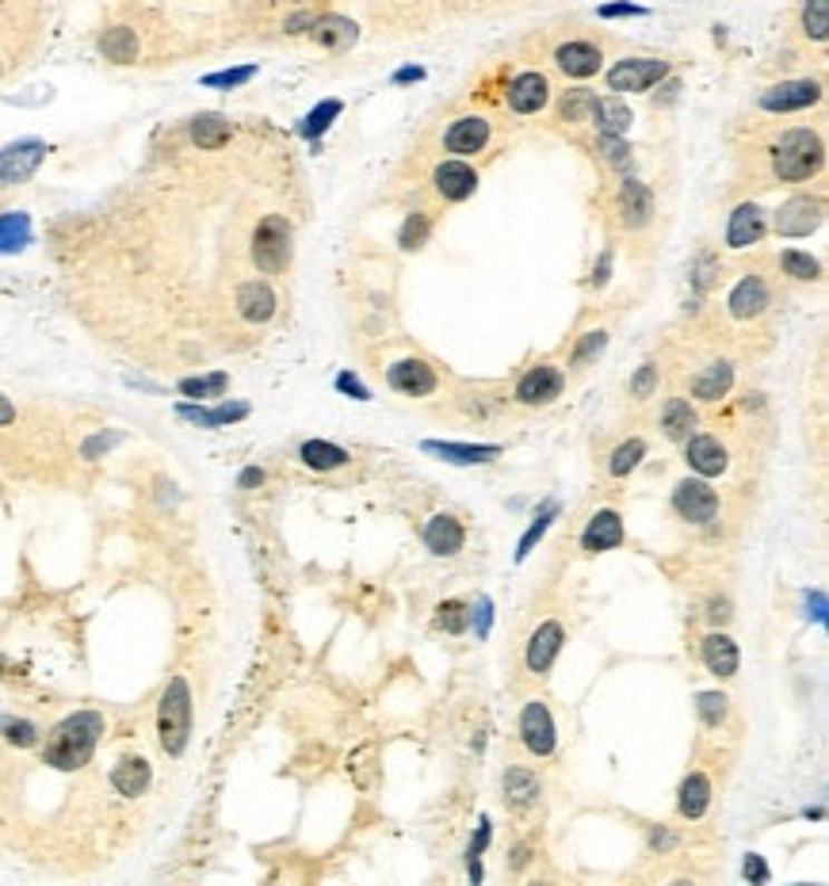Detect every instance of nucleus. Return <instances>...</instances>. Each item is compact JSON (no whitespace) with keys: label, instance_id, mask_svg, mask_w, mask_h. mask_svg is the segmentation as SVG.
<instances>
[{"label":"nucleus","instance_id":"1","mask_svg":"<svg viewBox=\"0 0 829 886\" xmlns=\"http://www.w3.org/2000/svg\"><path fill=\"white\" fill-rule=\"evenodd\" d=\"M104 733V714L100 711H77L69 714L66 722H58L53 733L47 738V749H42V760L58 772H74V768L88 765V757L96 753Z\"/></svg>","mask_w":829,"mask_h":886},{"label":"nucleus","instance_id":"2","mask_svg":"<svg viewBox=\"0 0 829 886\" xmlns=\"http://www.w3.org/2000/svg\"><path fill=\"white\" fill-rule=\"evenodd\" d=\"M822 160H826V146L815 130L796 127V130L780 134V142L772 146V173L788 184L810 181V176L822 168Z\"/></svg>","mask_w":829,"mask_h":886},{"label":"nucleus","instance_id":"3","mask_svg":"<svg viewBox=\"0 0 829 886\" xmlns=\"http://www.w3.org/2000/svg\"><path fill=\"white\" fill-rule=\"evenodd\" d=\"M157 738L168 757H181L192 738V688L184 676H173L157 707Z\"/></svg>","mask_w":829,"mask_h":886},{"label":"nucleus","instance_id":"4","mask_svg":"<svg viewBox=\"0 0 829 886\" xmlns=\"http://www.w3.org/2000/svg\"><path fill=\"white\" fill-rule=\"evenodd\" d=\"M253 261L264 275H280L291 264V226L283 214H267L253 230Z\"/></svg>","mask_w":829,"mask_h":886},{"label":"nucleus","instance_id":"5","mask_svg":"<svg viewBox=\"0 0 829 886\" xmlns=\"http://www.w3.org/2000/svg\"><path fill=\"white\" fill-rule=\"evenodd\" d=\"M516 730H520V746L528 749L531 757H555L558 749V727L555 719H550V707L543 700H528L520 711V722H516Z\"/></svg>","mask_w":829,"mask_h":886},{"label":"nucleus","instance_id":"6","mask_svg":"<svg viewBox=\"0 0 829 886\" xmlns=\"http://www.w3.org/2000/svg\"><path fill=\"white\" fill-rule=\"evenodd\" d=\"M47 154H50L47 142H35V138L12 142V146L0 149V192L31 181V176L39 173L42 160H47Z\"/></svg>","mask_w":829,"mask_h":886},{"label":"nucleus","instance_id":"7","mask_svg":"<svg viewBox=\"0 0 829 886\" xmlns=\"http://www.w3.org/2000/svg\"><path fill=\"white\" fill-rule=\"evenodd\" d=\"M673 508L689 524H711L719 516V494L708 486V478H684L673 489Z\"/></svg>","mask_w":829,"mask_h":886},{"label":"nucleus","instance_id":"8","mask_svg":"<svg viewBox=\"0 0 829 886\" xmlns=\"http://www.w3.org/2000/svg\"><path fill=\"white\" fill-rule=\"evenodd\" d=\"M662 77H669V61L662 58H623L620 66L608 69V88L612 93H646Z\"/></svg>","mask_w":829,"mask_h":886},{"label":"nucleus","instance_id":"9","mask_svg":"<svg viewBox=\"0 0 829 886\" xmlns=\"http://www.w3.org/2000/svg\"><path fill=\"white\" fill-rule=\"evenodd\" d=\"M562 642H566V626H562L558 620H547V623L535 626L531 639H528V650H524V665H528L531 676L550 673V665H555L558 653H562Z\"/></svg>","mask_w":829,"mask_h":886},{"label":"nucleus","instance_id":"10","mask_svg":"<svg viewBox=\"0 0 829 886\" xmlns=\"http://www.w3.org/2000/svg\"><path fill=\"white\" fill-rule=\"evenodd\" d=\"M822 199H807V195H799V199H788L776 214V234L780 237H810L818 226H822Z\"/></svg>","mask_w":829,"mask_h":886},{"label":"nucleus","instance_id":"11","mask_svg":"<svg viewBox=\"0 0 829 886\" xmlns=\"http://www.w3.org/2000/svg\"><path fill=\"white\" fill-rule=\"evenodd\" d=\"M562 387H566V379H562L558 367L539 363V367H531L528 374H520V382H516V401H520V406H550L562 393Z\"/></svg>","mask_w":829,"mask_h":886},{"label":"nucleus","instance_id":"12","mask_svg":"<svg viewBox=\"0 0 829 886\" xmlns=\"http://www.w3.org/2000/svg\"><path fill=\"white\" fill-rule=\"evenodd\" d=\"M684 459L700 478H719L730 470V451L719 436H689L684 440Z\"/></svg>","mask_w":829,"mask_h":886},{"label":"nucleus","instance_id":"13","mask_svg":"<svg viewBox=\"0 0 829 886\" xmlns=\"http://www.w3.org/2000/svg\"><path fill=\"white\" fill-rule=\"evenodd\" d=\"M822 100V85L818 80H783V85L769 88V93L761 96V107L764 111H802V107H815Z\"/></svg>","mask_w":829,"mask_h":886},{"label":"nucleus","instance_id":"14","mask_svg":"<svg viewBox=\"0 0 829 886\" xmlns=\"http://www.w3.org/2000/svg\"><path fill=\"white\" fill-rule=\"evenodd\" d=\"M421 539H425V547L436 554V558H455V554L467 547V527H462L448 513H436V516H428V520H425Z\"/></svg>","mask_w":829,"mask_h":886},{"label":"nucleus","instance_id":"15","mask_svg":"<svg viewBox=\"0 0 829 886\" xmlns=\"http://www.w3.org/2000/svg\"><path fill=\"white\" fill-rule=\"evenodd\" d=\"M489 146V123L481 115H462L443 134V149L455 157H475Z\"/></svg>","mask_w":829,"mask_h":886},{"label":"nucleus","instance_id":"16","mask_svg":"<svg viewBox=\"0 0 829 886\" xmlns=\"http://www.w3.org/2000/svg\"><path fill=\"white\" fill-rule=\"evenodd\" d=\"M387 382L398 393H406V398H428V393H436V387H440L436 371L425 360H398L387 371Z\"/></svg>","mask_w":829,"mask_h":886},{"label":"nucleus","instance_id":"17","mask_svg":"<svg viewBox=\"0 0 829 886\" xmlns=\"http://www.w3.org/2000/svg\"><path fill=\"white\" fill-rule=\"evenodd\" d=\"M555 66L562 69L566 77H574V80H588V77H596L601 74V66H604V53L596 42H562V47L555 50Z\"/></svg>","mask_w":829,"mask_h":886},{"label":"nucleus","instance_id":"18","mask_svg":"<svg viewBox=\"0 0 829 886\" xmlns=\"http://www.w3.org/2000/svg\"><path fill=\"white\" fill-rule=\"evenodd\" d=\"M432 184H436V192H440L448 203H462V199H470V195H475L478 173L462 157H455V160H443V165H436Z\"/></svg>","mask_w":829,"mask_h":886},{"label":"nucleus","instance_id":"19","mask_svg":"<svg viewBox=\"0 0 829 886\" xmlns=\"http://www.w3.org/2000/svg\"><path fill=\"white\" fill-rule=\"evenodd\" d=\"M623 539H627V532H623L620 513H615V508H601V513H596L593 520L585 524V532H582V551H585V554H604V551L623 547Z\"/></svg>","mask_w":829,"mask_h":886},{"label":"nucleus","instance_id":"20","mask_svg":"<svg viewBox=\"0 0 829 886\" xmlns=\"http://www.w3.org/2000/svg\"><path fill=\"white\" fill-rule=\"evenodd\" d=\"M505 100H508V107H513L516 115H535V111H543V107H547V100H550V85H547V77L535 74V69H528V74H520V77H513V85H508Z\"/></svg>","mask_w":829,"mask_h":886},{"label":"nucleus","instance_id":"21","mask_svg":"<svg viewBox=\"0 0 829 886\" xmlns=\"http://www.w3.org/2000/svg\"><path fill=\"white\" fill-rule=\"evenodd\" d=\"M100 53L111 61V66H138V58H142L138 31L127 23L107 27V31H100Z\"/></svg>","mask_w":829,"mask_h":886},{"label":"nucleus","instance_id":"22","mask_svg":"<svg viewBox=\"0 0 829 886\" xmlns=\"http://www.w3.org/2000/svg\"><path fill=\"white\" fill-rule=\"evenodd\" d=\"M700 658L703 665H708V673H715L722 680H730L738 673V665H742V653H738L734 639H726V634L711 631L708 639L700 642Z\"/></svg>","mask_w":829,"mask_h":886},{"label":"nucleus","instance_id":"23","mask_svg":"<svg viewBox=\"0 0 829 886\" xmlns=\"http://www.w3.org/2000/svg\"><path fill=\"white\" fill-rule=\"evenodd\" d=\"M425 451L440 455L443 463H455V467H481V463L501 459V447H497V444H440V440H428Z\"/></svg>","mask_w":829,"mask_h":886},{"label":"nucleus","instance_id":"24","mask_svg":"<svg viewBox=\"0 0 829 886\" xmlns=\"http://www.w3.org/2000/svg\"><path fill=\"white\" fill-rule=\"evenodd\" d=\"M764 310H769V283H764L761 275L738 280L734 291H730V313L749 321V318H761Z\"/></svg>","mask_w":829,"mask_h":886},{"label":"nucleus","instance_id":"25","mask_svg":"<svg viewBox=\"0 0 829 886\" xmlns=\"http://www.w3.org/2000/svg\"><path fill=\"white\" fill-rule=\"evenodd\" d=\"M769 222H764V211L753 207V203H742L734 214H730V226H726V245L730 249H749L764 237Z\"/></svg>","mask_w":829,"mask_h":886},{"label":"nucleus","instance_id":"26","mask_svg":"<svg viewBox=\"0 0 829 886\" xmlns=\"http://www.w3.org/2000/svg\"><path fill=\"white\" fill-rule=\"evenodd\" d=\"M501 791H505V802L513 810H531L535 802H539V776L531 772V768L524 765H513L508 772L501 776Z\"/></svg>","mask_w":829,"mask_h":886},{"label":"nucleus","instance_id":"27","mask_svg":"<svg viewBox=\"0 0 829 886\" xmlns=\"http://www.w3.org/2000/svg\"><path fill=\"white\" fill-rule=\"evenodd\" d=\"M588 123H593L601 138H623V134L631 130V107L627 100H620V96H604V100L593 104Z\"/></svg>","mask_w":829,"mask_h":886},{"label":"nucleus","instance_id":"28","mask_svg":"<svg viewBox=\"0 0 829 886\" xmlns=\"http://www.w3.org/2000/svg\"><path fill=\"white\" fill-rule=\"evenodd\" d=\"M620 214H623V226L627 230H642L654 214V195L642 181H623L620 187Z\"/></svg>","mask_w":829,"mask_h":886},{"label":"nucleus","instance_id":"29","mask_svg":"<svg viewBox=\"0 0 829 886\" xmlns=\"http://www.w3.org/2000/svg\"><path fill=\"white\" fill-rule=\"evenodd\" d=\"M237 313L245 321H253V325H264V321H272L275 313V294L267 283L253 280V283H241L237 288Z\"/></svg>","mask_w":829,"mask_h":886},{"label":"nucleus","instance_id":"30","mask_svg":"<svg viewBox=\"0 0 829 886\" xmlns=\"http://www.w3.org/2000/svg\"><path fill=\"white\" fill-rule=\"evenodd\" d=\"M306 35L314 42H321V47H329V50H344V47H352L355 42V23L352 20H344V16H314L306 27Z\"/></svg>","mask_w":829,"mask_h":886},{"label":"nucleus","instance_id":"31","mask_svg":"<svg viewBox=\"0 0 829 886\" xmlns=\"http://www.w3.org/2000/svg\"><path fill=\"white\" fill-rule=\"evenodd\" d=\"M711 807V780L703 772H689L681 783V795H676V810H681V818H703Z\"/></svg>","mask_w":829,"mask_h":886},{"label":"nucleus","instance_id":"32","mask_svg":"<svg viewBox=\"0 0 829 886\" xmlns=\"http://www.w3.org/2000/svg\"><path fill=\"white\" fill-rule=\"evenodd\" d=\"M299 459H302V467L329 474V470H341V467H348V463H352V455H348L341 444H329V440H306V444L299 447Z\"/></svg>","mask_w":829,"mask_h":886},{"label":"nucleus","instance_id":"33","mask_svg":"<svg viewBox=\"0 0 829 886\" xmlns=\"http://www.w3.org/2000/svg\"><path fill=\"white\" fill-rule=\"evenodd\" d=\"M730 387H734V367H730V363H711L708 371L695 374L692 398L695 401H719V398H726Z\"/></svg>","mask_w":829,"mask_h":886},{"label":"nucleus","instance_id":"34","mask_svg":"<svg viewBox=\"0 0 829 886\" xmlns=\"http://www.w3.org/2000/svg\"><path fill=\"white\" fill-rule=\"evenodd\" d=\"M230 119H222V115H195L192 119V142L199 149H222L230 142Z\"/></svg>","mask_w":829,"mask_h":886},{"label":"nucleus","instance_id":"35","mask_svg":"<svg viewBox=\"0 0 829 886\" xmlns=\"http://www.w3.org/2000/svg\"><path fill=\"white\" fill-rule=\"evenodd\" d=\"M692 428H695V413H692L689 401H684V398H669L665 409H662V432L669 436V440L684 444L692 436Z\"/></svg>","mask_w":829,"mask_h":886},{"label":"nucleus","instance_id":"36","mask_svg":"<svg viewBox=\"0 0 829 886\" xmlns=\"http://www.w3.org/2000/svg\"><path fill=\"white\" fill-rule=\"evenodd\" d=\"M111 783H115V791H119V795L134 799V795H142L149 787V765L142 757H127L111 772Z\"/></svg>","mask_w":829,"mask_h":886},{"label":"nucleus","instance_id":"37","mask_svg":"<svg viewBox=\"0 0 829 886\" xmlns=\"http://www.w3.org/2000/svg\"><path fill=\"white\" fill-rule=\"evenodd\" d=\"M31 241V218L27 214H0V253H16Z\"/></svg>","mask_w":829,"mask_h":886},{"label":"nucleus","instance_id":"38","mask_svg":"<svg viewBox=\"0 0 829 886\" xmlns=\"http://www.w3.org/2000/svg\"><path fill=\"white\" fill-rule=\"evenodd\" d=\"M475 623V607L467 600H448L440 604V615H436V626L448 634H467V626Z\"/></svg>","mask_w":829,"mask_h":886},{"label":"nucleus","instance_id":"39","mask_svg":"<svg viewBox=\"0 0 829 886\" xmlns=\"http://www.w3.org/2000/svg\"><path fill=\"white\" fill-rule=\"evenodd\" d=\"M181 413H184L187 420H195V425L218 428V425H230V420L248 417V406H218V409H192V406H181Z\"/></svg>","mask_w":829,"mask_h":886},{"label":"nucleus","instance_id":"40","mask_svg":"<svg viewBox=\"0 0 829 886\" xmlns=\"http://www.w3.org/2000/svg\"><path fill=\"white\" fill-rule=\"evenodd\" d=\"M558 513H562V505H558V500H547V505H543L539 513H535L531 527H528V532H524V539H520V551H516V558H528L531 547L543 539V532H547V527L555 524V516H558Z\"/></svg>","mask_w":829,"mask_h":886},{"label":"nucleus","instance_id":"41","mask_svg":"<svg viewBox=\"0 0 829 886\" xmlns=\"http://www.w3.org/2000/svg\"><path fill=\"white\" fill-rule=\"evenodd\" d=\"M642 459H646V444H642V440L620 444L612 451V459H608V474H612V478H627V474L635 470Z\"/></svg>","mask_w":829,"mask_h":886},{"label":"nucleus","instance_id":"42","mask_svg":"<svg viewBox=\"0 0 829 886\" xmlns=\"http://www.w3.org/2000/svg\"><path fill=\"white\" fill-rule=\"evenodd\" d=\"M802 31H807V39L826 42V35H829V0H807V8H802Z\"/></svg>","mask_w":829,"mask_h":886},{"label":"nucleus","instance_id":"43","mask_svg":"<svg viewBox=\"0 0 829 886\" xmlns=\"http://www.w3.org/2000/svg\"><path fill=\"white\" fill-rule=\"evenodd\" d=\"M780 264H783V275H791V280H818L822 275V264L815 261L810 253H799V249H788V253L780 256Z\"/></svg>","mask_w":829,"mask_h":886},{"label":"nucleus","instance_id":"44","mask_svg":"<svg viewBox=\"0 0 829 886\" xmlns=\"http://www.w3.org/2000/svg\"><path fill=\"white\" fill-rule=\"evenodd\" d=\"M593 104H596V96L588 93V88H574V93H566L562 96V119L566 123H588V115H593Z\"/></svg>","mask_w":829,"mask_h":886},{"label":"nucleus","instance_id":"45","mask_svg":"<svg viewBox=\"0 0 829 886\" xmlns=\"http://www.w3.org/2000/svg\"><path fill=\"white\" fill-rule=\"evenodd\" d=\"M428 230H432V222H428V214H409L406 218V226H401V234H398V245L406 249V253H413V249H421L425 241H428Z\"/></svg>","mask_w":829,"mask_h":886},{"label":"nucleus","instance_id":"46","mask_svg":"<svg viewBox=\"0 0 829 886\" xmlns=\"http://www.w3.org/2000/svg\"><path fill=\"white\" fill-rule=\"evenodd\" d=\"M604 344H608V333H601V329H596V333H585L582 344H577L574 356H569V367H574V371H582L585 363H593L596 356L604 352Z\"/></svg>","mask_w":829,"mask_h":886},{"label":"nucleus","instance_id":"47","mask_svg":"<svg viewBox=\"0 0 829 886\" xmlns=\"http://www.w3.org/2000/svg\"><path fill=\"white\" fill-rule=\"evenodd\" d=\"M341 115V100H325L321 107H314V111L306 115V123H302V134L306 138H318V134H325L329 130V123Z\"/></svg>","mask_w":829,"mask_h":886},{"label":"nucleus","instance_id":"48","mask_svg":"<svg viewBox=\"0 0 829 886\" xmlns=\"http://www.w3.org/2000/svg\"><path fill=\"white\" fill-rule=\"evenodd\" d=\"M0 733H4L12 746H23V749L39 746V730H35L27 719H12V714H4V719H0Z\"/></svg>","mask_w":829,"mask_h":886},{"label":"nucleus","instance_id":"49","mask_svg":"<svg viewBox=\"0 0 829 886\" xmlns=\"http://www.w3.org/2000/svg\"><path fill=\"white\" fill-rule=\"evenodd\" d=\"M226 374L222 371H214V374H207V379H184L181 382V390L187 393V398H218L222 390H226Z\"/></svg>","mask_w":829,"mask_h":886},{"label":"nucleus","instance_id":"50","mask_svg":"<svg viewBox=\"0 0 829 886\" xmlns=\"http://www.w3.org/2000/svg\"><path fill=\"white\" fill-rule=\"evenodd\" d=\"M695 707H700V719L708 722V727H719V722L726 719V695L722 692H700L695 695Z\"/></svg>","mask_w":829,"mask_h":886},{"label":"nucleus","instance_id":"51","mask_svg":"<svg viewBox=\"0 0 829 886\" xmlns=\"http://www.w3.org/2000/svg\"><path fill=\"white\" fill-rule=\"evenodd\" d=\"M654 390H657V363H642L635 371V379H631V398L646 401V398H654Z\"/></svg>","mask_w":829,"mask_h":886},{"label":"nucleus","instance_id":"52","mask_svg":"<svg viewBox=\"0 0 829 886\" xmlns=\"http://www.w3.org/2000/svg\"><path fill=\"white\" fill-rule=\"evenodd\" d=\"M253 74H256L253 66H248V69H234V74H214V77H207V85H214V88H234V85L248 80Z\"/></svg>","mask_w":829,"mask_h":886},{"label":"nucleus","instance_id":"53","mask_svg":"<svg viewBox=\"0 0 829 886\" xmlns=\"http://www.w3.org/2000/svg\"><path fill=\"white\" fill-rule=\"evenodd\" d=\"M601 149H604V160H612V165H623V160H627L623 138H601Z\"/></svg>","mask_w":829,"mask_h":886},{"label":"nucleus","instance_id":"54","mask_svg":"<svg viewBox=\"0 0 829 886\" xmlns=\"http://www.w3.org/2000/svg\"><path fill=\"white\" fill-rule=\"evenodd\" d=\"M337 387H341L344 393H352V398H355V401H368V398H371V393H368V387H363V382H360V379H355V374H348V371L341 374V379H337Z\"/></svg>","mask_w":829,"mask_h":886},{"label":"nucleus","instance_id":"55","mask_svg":"<svg viewBox=\"0 0 829 886\" xmlns=\"http://www.w3.org/2000/svg\"><path fill=\"white\" fill-rule=\"evenodd\" d=\"M601 16H604V20H615V16H646V8H638V4H604Z\"/></svg>","mask_w":829,"mask_h":886},{"label":"nucleus","instance_id":"56","mask_svg":"<svg viewBox=\"0 0 829 886\" xmlns=\"http://www.w3.org/2000/svg\"><path fill=\"white\" fill-rule=\"evenodd\" d=\"M486 845H489V821H481L478 837H475V840H470V853H467V856H470V860H478V856H481V853H486Z\"/></svg>","mask_w":829,"mask_h":886},{"label":"nucleus","instance_id":"57","mask_svg":"<svg viewBox=\"0 0 829 886\" xmlns=\"http://www.w3.org/2000/svg\"><path fill=\"white\" fill-rule=\"evenodd\" d=\"M708 620H711V623H726V620H730V604H726V600H711Z\"/></svg>","mask_w":829,"mask_h":886},{"label":"nucleus","instance_id":"58","mask_svg":"<svg viewBox=\"0 0 829 886\" xmlns=\"http://www.w3.org/2000/svg\"><path fill=\"white\" fill-rule=\"evenodd\" d=\"M745 875H749V879H757V883L769 879V872H764V864L757 860V856H749V860H745Z\"/></svg>","mask_w":829,"mask_h":886},{"label":"nucleus","instance_id":"59","mask_svg":"<svg viewBox=\"0 0 829 886\" xmlns=\"http://www.w3.org/2000/svg\"><path fill=\"white\" fill-rule=\"evenodd\" d=\"M608 272H612V256L604 253L601 267H596V272H593V288H604V283H608Z\"/></svg>","mask_w":829,"mask_h":886},{"label":"nucleus","instance_id":"60","mask_svg":"<svg viewBox=\"0 0 829 886\" xmlns=\"http://www.w3.org/2000/svg\"><path fill=\"white\" fill-rule=\"evenodd\" d=\"M12 420H16V406L4 398V393H0V428H8Z\"/></svg>","mask_w":829,"mask_h":886},{"label":"nucleus","instance_id":"61","mask_svg":"<svg viewBox=\"0 0 829 886\" xmlns=\"http://www.w3.org/2000/svg\"><path fill=\"white\" fill-rule=\"evenodd\" d=\"M261 481H264V470H256V467L241 474V489H253V486H261Z\"/></svg>","mask_w":829,"mask_h":886},{"label":"nucleus","instance_id":"62","mask_svg":"<svg viewBox=\"0 0 829 886\" xmlns=\"http://www.w3.org/2000/svg\"><path fill=\"white\" fill-rule=\"evenodd\" d=\"M815 620L826 623V596L822 593H815Z\"/></svg>","mask_w":829,"mask_h":886},{"label":"nucleus","instance_id":"63","mask_svg":"<svg viewBox=\"0 0 829 886\" xmlns=\"http://www.w3.org/2000/svg\"><path fill=\"white\" fill-rule=\"evenodd\" d=\"M421 77H425L421 69H401V74H398L394 80H398V85H406V80H421Z\"/></svg>","mask_w":829,"mask_h":886},{"label":"nucleus","instance_id":"64","mask_svg":"<svg viewBox=\"0 0 829 886\" xmlns=\"http://www.w3.org/2000/svg\"><path fill=\"white\" fill-rule=\"evenodd\" d=\"M0 74H4V53H0Z\"/></svg>","mask_w":829,"mask_h":886}]
</instances>
